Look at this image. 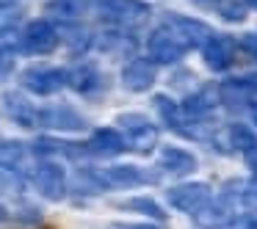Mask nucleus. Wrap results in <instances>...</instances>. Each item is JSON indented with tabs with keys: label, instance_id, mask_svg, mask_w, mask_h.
<instances>
[{
	"label": "nucleus",
	"instance_id": "f257e3e1",
	"mask_svg": "<svg viewBox=\"0 0 257 229\" xmlns=\"http://www.w3.org/2000/svg\"><path fill=\"white\" fill-rule=\"evenodd\" d=\"M119 124L124 127V146H130V149L147 155L158 144V127L150 124L144 116L127 113V116H119Z\"/></svg>",
	"mask_w": 257,
	"mask_h": 229
},
{
	"label": "nucleus",
	"instance_id": "f03ea898",
	"mask_svg": "<svg viewBox=\"0 0 257 229\" xmlns=\"http://www.w3.org/2000/svg\"><path fill=\"white\" fill-rule=\"evenodd\" d=\"M147 47H150V56L155 58V61H161V64L180 61V58L185 56V50H188L185 39L174 28H158L155 34L150 36Z\"/></svg>",
	"mask_w": 257,
	"mask_h": 229
},
{
	"label": "nucleus",
	"instance_id": "7ed1b4c3",
	"mask_svg": "<svg viewBox=\"0 0 257 229\" xmlns=\"http://www.w3.org/2000/svg\"><path fill=\"white\" fill-rule=\"evenodd\" d=\"M58 42H61V34H58L47 20L31 23L28 28L23 31V36H20V47H23L25 53H36V56L53 53L58 47Z\"/></svg>",
	"mask_w": 257,
	"mask_h": 229
},
{
	"label": "nucleus",
	"instance_id": "20e7f679",
	"mask_svg": "<svg viewBox=\"0 0 257 229\" xmlns=\"http://www.w3.org/2000/svg\"><path fill=\"white\" fill-rule=\"evenodd\" d=\"M34 185L45 199L61 201L64 193H67V174H64V168L56 166V163H42L34 171Z\"/></svg>",
	"mask_w": 257,
	"mask_h": 229
},
{
	"label": "nucleus",
	"instance_id": "39448f33",
	"mask_svg": "<svg viewBox=\"0 0 257 229\" xmlns=\"http://www.w3.org/2000/svg\"><path fill=\"white\" fill-rule=\"evenodd\" d=\"M23 86L39 97H50L67 86V72L64 69H47V67L28 69V72H23Z\"/></svg>",
	"mask_w": 257,
	"mask_h": 229
},
{
	"label": "nucleus",
	"instance_id": "423d86ee",
	"mask_svg": "<svg viewBox=\"0 0 257 229\" xmlns=\"http://www.w3.org/2000/svg\"><path fill=\"white\" fill-rule=\"evenodd\" d=\"M210 199V188L205 182H188V185H177L169 188V204L177 207L183 212H196L207 204Z\"/></svg>",
	"mask_w": 257,
	"mask_h": 229
},
{
	"label": "nucleus",
	"instance_id": "0eeeda50",
	"mask_svg": "<svg viewBox=\"0 0 257 229\" xmlns=\"http://www.w3.org/2000/svg\"><path fill=\"white\" fill-rule=\"evenodd\" d=\"M102 20L108 23H116V25H133L141 23V20L150 14V6L147 3H139V0H111L100 9Z\"/></svg>",
	"mask_w": 257,
	"mask_h": 229
},
{
	"label": "nucleus",
	"instance_id": "6e6552de",
	"mask_svg": "<svg viewBox=\"0 0 257 229\" xmlns=\"http://www.w3.org/2000/svg\"><path fill=\"white\" fill-rule=\"evenodd\" d=\"M39 127H53V130H83L86 119L69 105H56V108H42L39 111Z\"/></svg>",
	"mask_w": 257,
	"mask_h": 229
},
{
	"label": "nucleus",
	"instance_id": "1a4fd4ad",
	"mask_svg": "<svg viewBox=\"0 0 257 229\" xmlns=\"http://www.w3.org/2000/svg\"><path fill=\"white\" fill-rule=\"evenodd\" d=\"M235 61V42L229 36H210L205 42V64L213 72H221Z\"/></svg>",
	"mask_w": 257,
	"mask_h": 229
},
{
	"label": "nucleus",
	"instance_id": "9d476101",
	"mask_svg": "<svg viewBox=\"0 0 257 229\" xmlns=\"http://www.w3.org/2000/svg\"><path fill=\"white\" fill-rule=\"evenodd\" d=\"M147 179H155L150 174H144L141 168L136 166H111L105 171L94 174V182L97 185H116V188H130V185H141Z\"/></svg>",
	"mask_w": 257,
	"mask_h": 229
},
{
	"label": "nucleus",
	"instance_id": "9b49d317",
	"mask_svg": "<svg viewBox=\"0 0 257 229\" xmlns=\"http://www.w3.org/2000/svg\"><path fill=\"white\" fill-rule=\"evenodd\" d=\"M122 83L130 91H147L155 83V64L147 58H136L122 69Z\"/></svg>",
	"mask_w": 257,
	"mask_h": 229
},
{
	"label": "nucleus",
	"instance_id": "f8f14e48",
	"mask_svg": "<svg viewBox=\"0 0 257 229\" xmlns=\"http://www.w3.org/2000/svg\"><path fill=\"white\" fill-rule=\"evenodd\" d=\"M3 111H6L9 119H14L23 127H39V108H34L25 97L6 94L3 97Z\"/></svg>",
	"mask_w": 257,
	"mask_h": 229
},
{
	"label": "nucleus",
	"instance_id": "ddd939ff",
	"mask_svg": "<svg viewBox=\"0 0 257 229\" xmlns=\"http://www.w3.org/2000/svg\"><path fill=\"white\" fill-rule=\"evenodd\" d=\"M86 149L94 152V155H102V157H113V155H122L127 146H124V138L116 133V130H97L91 135V141L86 144Z\"/></svg>",
	"mask_w": 257,
	"mask_h": 229
},
{
	"label": "nucleus",
	"instance_id": "4468645a",
	"mask_svg": "<svg viewBox=\"0 0 257 229\" xmlns=\"http://www.w3.org/2000/svg\"><path fill=\"white\" fill-rule=\"evenodd\" d=\"M161 166L174 177H183V174H191L196 168V157L191 152L180 149V146H166L161 152Z\"/></svg>",
	"mask_w": 257,
	"mask_h": 229
},
{
	"label": "nucleus",
	"instance_id": "2eb2a0df",
	"mask_svg": "<svg viewBox=\"0 0 257 229\" xmlns=\"http://www.w3.org/2000/svg\"><path fill=\"white\" fill-rule=\"evenodd\" d=\"M172 28L177 31L180 36H183L188 47H199V45H205V42L213 36L207 25L196 23V20H185V17H174V20H172Z\"/></svg>",
	"mask_w": 257,
	"mask_h": 229
},
{
	"label": "nucleus",
	"instance_id": "dca6fc26",
	"mask_svg": "<svg viewBox=\"0 0 257 229\" xmlns=\"http://www.w3.org/2000/svg\"><path fill=\"white\" fill-rule=\"evenodd\" d=\"M67 86H72V89L80 91V94H94V91L102 86V78H100V72H97L94 67L83 64V67L67 72Z\"/></svg>",
	"mask_w": 257,
	"mask_h": 229
},
{
	"label": "nucleus",
	"instance_id": "f3484780",
	"mask_svg": "<svg viewBox=\"0 0 257 229\" xmlns=\"http://www.w3.org/2000/svg\"><path fill=\"white\" fill-rule=\"evenodd\" d=\"M86 144H69V141H56V138H39L34 144V152L36 155H67V157H80Z\"/></svg>",
	"mask_w": 257,
	"mask_h": 229
},
{
	"label": "nucleus",
	"instance_id": "a211bd4d",
	"mask_svg": "<svg viewBox=\"0 0 257 229\" xmlns=\"http://www.w3.org/2000/svg\"><path fill=\"white\" fill-rule=\"evenodd\" d=\"M25 157H28L25 144H20V141H0V166H6L12 171V168L23 166Z\"/></svg>",
	"mask_w": 257,
	"mask_h": 229
},
{
	"label": "nucleus",
	"instance_id": "6ab92c4d",
	"mask_svg": "<svg viewBox=\"0 0 257 229\" xmlns=\"http://www.w3.org/2000/svg\"><path fill=\"white\" fill-rule=\"evenodd\" d=\"M45 12L61 20H75L86 12V0H47Z\"/></svg>",
	"mask_w": 257,
	"mask_h": 229
},
{
	"label": "nucleus",
	"instance_id": "aec40b11",
	"mask_svg": "<svg viewBox=\"0 0 257 229\" xmlns=\"http://www.w3.org/2000/svg\"><path fill=\"white\" fill-rule=\"evenodd\" d=\"M229 135H232V146H238L243 155H249V157L257 155V135L251 133L246 124H235Z\"/></svg>",
	"mask_w": 257,
	"mask_h": 229
},
{
	"label": "nucleus",
	"instance_id": "412c9836",
	"mask_svg": "<svg viewBox=\"0 0 257 229\" xmlns=\"http://www.w3.org/2000/svg\"><path fill=\"white\" fill-rule=\"evenodd\" d=\"M155 105H158V111H161V116L166 119L169 124H172V130H177V133H183V124H185V119H183V111L177 108V102H172L169 97H155Z\"/></svg>",
	"mask_w": 257,
	"mask_h": 229
},
{
	"label": "nucleus",
	"instance_id": "4be33fe9",
	"mask_svg": "<svg viewBox=\"0 0 257 229\" xmlns=\"http://www.w3.org/2000/svg\"><path fill=\"white\" fill-rule=\"evenodd\" d=\"M25 185H23V177L14 171H9V168H0V196L6 193H20Z\"/></svg>",
	"mask_w": 257,
	"mask_h": 229
},
{
	"label": "nucleus",
	"instance_id": "5701e85b",
	"mask_svg": "<svg viewBox=\"0 0 257 229\" xmlns=\"http://www.w3.org/2000/svg\"><path fill=\"white\" fill-rule=\"evenodd\" d=\"M122 207H127V210H141V212H147V215H152V218L166 215L152 199H130V201H122Z\"/></svg>",
	"mask_w": 257,
	"mask_h": 229
},
{
	"label": "nucleus",
	"instance_id": "b1692460",
	"mask_svg": "<svg viewBox=\"0 0 257 229\" xmlns=\"http://www.w3.org/2000/svg\"><path fill=\"white\" fill-rule=\"evenodd\" d=\"M12 64H14L12 53L0 50V78H3V75H9V72H12Z\"/></svg>",
	"mask_w": 257,
	"mask_h": 229
},
{
	"label": "nucleus",
	"instance_id": "393cba45",
	"mask_svg": "<svg viewBox=\"0 0 257 229\" xmlns=\"http://www.w3.org/2000/svg\"><path fill=\"white\" fill-rule=\"evenodd\" d=\"M108 229H158V226H150V223H111Z\"/></svg>",
	"mask_w": 257,
	"mask_h": 229
},
{
	"label": "nucleus",
	"instance_id": "a878e982",
	"mask_svg": "<svg viewBox=\"0 0 257 229\" xmlns=\"http://www.w3.org/2000/svg\"><path fill=\"white\" fill-rule=\"evenodd\" d=\"M243 196H246V201H249L251 207H257V182H251V185H249V190H246Z\"/></svg>",
	"mask_w": 257,
	"mask_h": 229
},
{
	"label": "nucleus",
	"instance_id": "bb28decb",
	"mask_svg": "<svg viewBox=\"0 0 257 229\" xmlns=\"http://www.w3.org/2000/svg\"><path fill=\"white\" fill-rule=\"evenodd\" d=\"M246 47H249L251 53H257V36H249V39H246Z\"/></svg>",
	"mask_w": 257,
	"mask_h": 229
},
{
	"label": "nucleus",
	"instance_id": "cd10ccee",
	"mask_svg": "<svg viewBox=\"0 0 257 229\" xmlns=\"http://www.w3.org/2000/svg\"><path fill=\"white\" fill-rule=\"evenodd\" d=\"M91 3H94L97 9H102V6H105V3H111V0H91Z\"/></svg>",
	"mask_w": 257,
	"mask_h": 229
},
{
	"label": "nucleus",
	"instance_id": "c85d7f7f",
	"mask_svg": "<svg viewBox=\"0 0 257 229\" xmlns=\"http://www.w3.org/2000/svg\"><path fill=\"white\" fill-rule=\"evenodd\" d=\"M3 218H6V210H3V207H0V221H3Z\"/></svg>",
	"mask_w": 257,
	"mask_h": 229
},
{
	"label": "nucleus",
	"instance_id": "c756f323",
	"mask_svg": "<svg viewBox=\"0 0 257 229\" xmlns=\"http://www.w3.org/2000/svg\"><path fill=\"white\" fill-rule=\"evenodd\" d=\"M199 3H213V0H199Z\"/></svg>",
	"mask_w": 257,
	"mask_h": 229
},
{
	"label": "nucleus",
	"instance_id": "7c9ffc66",
	"mask_svg": "<svg viewBox=\"0 0 257 229\" xmlns=\"http://www.w3.org/2000/svg\"><path fill=\"white\" fill-rule=\"evenodd\" d=\"M254 122H257V108H254Z\"/></svg>",
	"mask_w": 257,
	"mask_h": 229
},
{
	"label": "nucleus",
	"instance_id": "2f4dec72",
	"mask_svg": "<svg viewBox=\"0 0 257 229\" xmlns=\"http://www.w3.org/2000/svg\"><path fill=\"white\" fill-rule=\"evenodd\" d=\"M251 6H257V0H251Z\"/></svg>",
	"mask_w": 257,
	"mask_h": 229
}]
</instances>
